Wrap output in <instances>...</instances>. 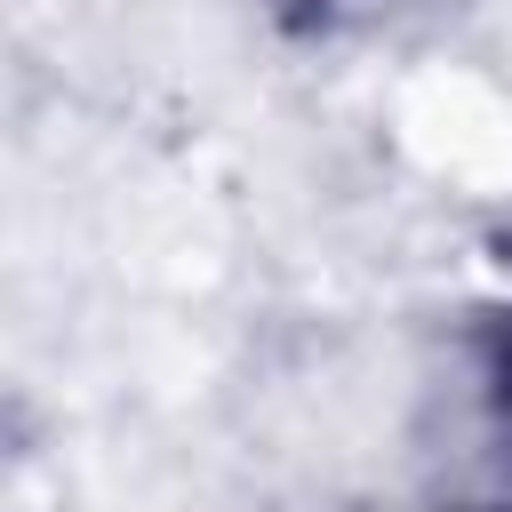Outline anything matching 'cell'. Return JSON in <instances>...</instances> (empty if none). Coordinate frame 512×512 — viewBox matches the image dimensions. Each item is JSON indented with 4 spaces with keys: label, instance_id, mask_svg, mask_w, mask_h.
<instances>
[{
    "label": "cell",
    "instance_id": "cell-1",
    "mask_svg": "<svg viewBox=\"0 0 512 512\" xmlns=\"http://www.w3.org/2000/svg\"><path fill=\"white\" fill-rule=\"evenodd\" d=\"M496 376H504V408H512V336H504V368Z\"/></svg>",
    "mask_w": 512,
    "mask_h": 512
}]
</instances>
